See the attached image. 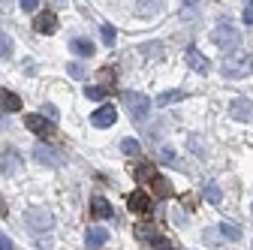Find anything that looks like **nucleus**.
Segmentation results:
<instances>
[{
    "instance_id": "27",
    "label": "nucleus",
    "mask_w": 253,
    "mask_h": 250,
    "mask_svg": "<svg viewBox=\"0 0 253 250\" xmlns=\"http://www.w3.org/2000/svg\"><path fill=\"white\" fill-rule=\"evenodd\" d=\"M157 154H160V160H163V163H178V154H175L169 145H160V148H157Z\"/></svg>"
},
{
    "instance_id": "15",
    "label": "nucleus",
    "mask_w": 253,
    "mask_h": 250,
    "mask_svg": "<svg viewBox=\"0 0 253 250\" xmlns=\"http://www.w3.org/2000/svg\"><path fill=\"white\" fill-rule=\"evenodd\" d=\"M0 109L3 112H18L21 109V97L12 93V90H6V87H0Z\"/></svg>"
},
{
    "instance_id": "3",
    "label": "nucleus",
    "mask_w": 253,
    "mask_h": 250,
    "mask_svg": "<svg viewBox=\"0 0 253 250\" xmlns=\"http://www.w3.org/2000/svg\"><path fill=\"white\" fill-rule=\"evenodd\" d=\"M124 106L130 109L133 121H145L151 115V100L145 97V93H124Z\"/></svg>"
},
{
    "instance_id": "29",
    "label": "nucleus",
    "mask_w": 253,
    "mask_h": 250,
    "mask_svg": "<svg viewBox=\"0 0 253 250\" xmlns=\"http://www.w3.org/2000/svg\"><path fill=\"white\" fill-rule=\"evenodd\" d=\"M151 247H154V250H175V247H172V241H169V238H163V235H154V238H151Z\"/></svg>"
},
{
    "instance_id": "18",
    "label": "nucleus",
    "mask_w": 253,
    "mask_h": 250,
    "mask_svg": "<svg viewBox=\"0 0 253 250\" xmlns=\"http://www.w3.org/2000/svg\"><path fill=\"white\" fill-rule=\"evenodd\" d=\"M151 184H154V193L160 196V199H169V196H172V184H169L163 175H154V178H151Z\"/></svg>"
},
{
    "instance_id": "9",
    "label": "nucleus",
    "mask_w": 253,
    "mask_h": 250,
    "mask_svg": "<svg viewBox=\"0 0 253 250\" xmlns=\"http://www.w3.org/2000/svg\"><path fill=\"white\" fill-rule=\"evenodd\" d=\"M229 118H232V121H241V124L253 121V103H250L247 97H235L232 106H229Z\"/></svg>"
},
{
    "instance_id": "20",
    "label": "nucleus",
    "mask_w": 253,
    "mask_h": 250,
    "mask_svg": "<svg viewBox=\"0 0 253 250\" xmlns=\"http://www.w3.org/2000/svg\"><path fill=\"white\" fill-rule=\"evenodd\" d=\"M184 97H187V93H184V90H166V93H160V97H157V106H160V109H163V106H172V103H181Z\"/></svg>"
},
{
    "instance_id": "16",
    "label": "nucleus",
    "mask_w": 253,
    "mask_h": 250,
    "mask_svg": "<svg viewBox=\"0 0 253 250\" xmlns=\"http://www.w3.org/2000/svg\"><path fill=\"white\" fill-rule=\"evenodd\" d=\"M70 51H73L76 57H90V54L97 51V48H93V42H90V40H84V37H76V40L70 42Z\"/></svg>"
},
{
    "instance_id": "6",
    "label": "nucleus",
    "mask_w": 253,
    "mask_h": 250,
    "mask_svg": "<svg viewBox=\"0 0 253 250\" xmlns=\"http://www.w3.org/2000/svg\"><path fill=\"white\" fill-rule=\"evenodd\" d=\"M21 166H24V160H21V154L15 148L0 151V172L3 175H15V172H21Z\"/></svg>"
},
{
    "instance_id": "19",
    "label": "nucleus",
    "mask_w": 253,
    "mask_h": 250,
    "mask_svg": "<svg viewBox=\"0 0 253 250\" xmlns=\"http://www.w3.org/2000/svg\"><path fill=\"white\" fill-rule=\"evenodd\" d=\"M154 175H157V169H154L151 163H136V166H133V178H136L139 184H142V181H151Z\"/></svg>"
},
{
    "instance_id": "10",
    "label": "nucleus",
    "mask_w": 253,
    "mask_h": 250,
    "mask_svg": "<svg viewBox=\"0 0 253 250\" xmlns=\"http://www.w3.org/2000/svg\"><path fill=\"white\" fill-rule=\"evenodd\" d=\"M115 121H118V112H115V106H112V103H109V106H100L97 112L90 115V124H93L97 130H106V127H112Z\"/></svg>"
},
{
    "instance_id": "30",
    "label": "nucleus",
    "mask_w": 253,
    "mask_h": 250,
    "mask_svg": "<svg viewBox=\"0 0 253 250\" xmlns=\"http://www.w3.org/2000/svg\"><path fill=\"white\" fill-rule=\"evenodd\" d=\"M100 30H103V42H106V45H112V42L118 40V30H115L112 24H103Z\"/></svg>"
},
{
    "instance_id": "23",
    "label": "nucleus",
    "mask_w": 253,
    "mask_h": 250,
    "mask_svg": "<svg viewBox=\"0 0 253 250\" xmlns=\"http://www.w3.org/2000/svg\"><path fill=\"white\" fill-rule=\"evenodd\" d=\"M121 151L126 154V157H139V154H142V145H139L136 139H124V142H121Z\"/></svg>"
},
{
    "instance_id": "24",
    "label": "nucleus",
    "mask_w": 253,
    "mask_h": 250,
    "mask_svg": "<svg viewBox=\"0 0 253 250\" xmlns=\"http://www.w3.org/2000/svg\"><path fill=\"white\" fill-rule=\"evenodd\" d=\"M202 196H205L208 202H214V205H217L220 199H223V193H220V187H217V184H205V190H202Z\"/></svg>"
},
{
    "instance_id": "17",
    "label": "nucleus",
    "mask_w": 253,
    "mask_h": 250,
    "mask_svg": "<svg viewBox=\"0 0 253 250\" xmlns=\"http://www.w3.org/2000/svg\"><path fill=\"white\" fill-rule=\"evenodd\" d=\"M163 12V0H136V15H157Z\"/></svg>"
},
{
    "instance_id": "35",
    "label": "nucleus",
    "mask_w": 253,
    "mask_h": 250,
    "mask_svg": "<svg viewBox=\"0 0 253 250\" xmlns=\"http://www.w3.org/2000/svg\"><path fill=\"white\" fill-rule=\"evenodd\" d=\"M0 250H12V241H9V235H3V232H0Z\"/></svg>"
},
{
    "instance_id": "14",
    "label": "nucleus",
    "mask_w": 253,
    "mask_h": 250,
    "mask_svg": "<svg viewBox=\"0 0 253 250\" xmlns=\"http://www.w3.org/2000/svg\"><path fill=\"white\" fill-rule=\"evenodd\" d=\"M84 241H87V247H103L109 241V229L106 226H90L84 232Z\"/></svg>"
},
{
    "instance_id": "26",
    "label": "nucleus",
    "mask_w": 253,
    "mask_h": 250,
    "mask_svg": "<svg viewBox=\"0 0 253 250\" xmlns=\"http://www.w3.org/2000/svg\"><path fill=\"white\" fill-rule=\"evenodd\" d=\"M142 54L145 57H163V42H148V45H142Z\"/></svg>"
},
{
    "instance_id": "38",
    "label": "nucleus",
    "mask_w": 253,
    "mask_h": 250,
    "mask_svg": "<svg viewBox=\"0 0 253 250\" xmlns=\"http://www.w3.org/2000/svg\"><path fill=\"white\" fill-rule=\"evenodd\" d=\"M193 3H199V0H184V6H193Z\"/></svg>"
},
{
    "instance_id": "7",
    "label": "nucleus",
    "mask_w": 253,
    "mask_h": 250,
    "mask_svg": "<svg viewBox=\"0 0 253 250\" xmlns=\"http://www.w3.org/2000/svg\"><path fill=\"white\" fill-rule=\"evenodd\" d=\"M24 223L34 229V232H45V229H51L54 226V217L48 214V211H27V217H24Z\"/></svg>"
},
{
    "instance_id": "22",
    "label": "nucleus",
    "mask_w": 253,
    "mask_h": 250,
    "mask_svg": "<svg viewBox=\"0 0 253 250\" xmlns=\"http://www.w3.org/2000/svg\"><path fill=\"white\" fill-rule=\"evenodd\" d=\"M217 232L223 235V238H229V241H238V238H241V226H235V223H229V220H226V223H220Z\"/></svg>"
},
{
    "instance_id": "34",
    "label": "nucleus",
    "mask_w": 253,
    "mask_h": 250,
    "mask_svg": "<svg viewBox=\"0 0 253 250\" xmlns=\"http://www.w3.org/2000/svg\"><path fill=\"white\" fill-rule=\"evenodd\" d=\"M37 6H40V0H21V9L24 12H34Z\"/></svg>"
},
{
    "instance_id": "25",
    "label": "nucleus",
    "mask_w": 253,
    "mask_h": 250,
    "mask_svg": "<svg viewBox=\"0 0 253 250\" xmlns=\"http://www.w3.org/2000/svg\"><path fill=\"white\" fill-rule=\"evenodd\" d=\"M157 232H154V226H148V223H142V226H136V238L139 241H145V244H151V238H154Z\"/></svg>"
},
{
    "instance_id": "1",
    "label": "nucleus",
    "mask_w": 253,
    "mask_h": 250,
    "mask_svg": "<svg viewBox=\"0 0 253 250\" xmlns=\"http://www.w3.org/2000/svg\"><path fill=\"white\" fill-rule=\"evenodd\" d=\"M250 73H253V57H250V51L235 48L232 54H226V60H223V76L226 79H244Z\"/></svg>"
},
{
    "instance_id": "11",
    "label": "nucleus",
    "mask_w": 253,
    "mask_h": 250,
    "mask_svg": "<svg viewBox=\"0 0 253 250\" xmlns=\"http://www.w3.org/2000/svg\"><path fill=\"white\" fill-rule=\"evenodd\" d=\"M24 124H27V130H30V133H37V136H51V133H54V124L45 121L42 115H27Z\"/></svg>"
},
{
    "instance_id": "13",
    "label": "nucleus",
    "mask_w": 253,
    "mask_h": 250,
    "mask_svg": "<svg viewBox=\"0 0 253 250\" xmlns=\"http://www.w3.org/2000/svg\"><path fill=\"white\" fill-rule=\"evenodd\" d=\"M90 214L97 217V220H109V217H115V211H112V202L106 199V196H93L90 199Z\"/></svg>"
},
{
    "instance_id": "31",
    "label": "nucleus",
    "mask_w": 253,
    "mask_h": 250,
    "mask_svg": "<svg viewBox=\"0 0 253 250\" xmlns=\"http://www.w3.org/2000/svg\"><path fill=\"white\" fill-rule=\"evenodd\" d=\"M202 241L211 244V247H217V244H220V232H217V229H205V232H202Z\"/></svg>"
},
{
    "instance_id": "12",
    "label": "nucleus",
    "mask_w": 253,
    "mask_h": 250,
    "mask_svg": "<svg viewBox=\"0 0 253 250\" xmlns=\"http://www.w3.org/2000/svg\"><path fill=\"white\" fill-rule=\"evenodd\" d=\"M34 30H37V34H54V30H57V15H54L51 9L40 12V15L34 18Z\"/></svg>"
},
{
    "instance_id": "21",
    "label": "nucleus",
    "mask_w": 253,
    "mask_h": 250,
    "mask_svg": "<svg viewBox=\"0 0 253 250\" xmlns=\"http://www.w3.org/2000/svg\"><path fill=\"white\" fill-rule=\"evenodd\" d=\"M84 97L93 100V103H103V100L109 97V90H106L103 84H87V87H84Z\"/></svg>"
},
{
    "instance_id": "32",
    "label": "nucleus",
    "mask_w": 253,
    "mask_h": 250,
    "mask_svg": "<svg viewBox=\"0 0 253 250\" xmlns=\"http://www.w3.org/2000/svg\"><path fill=\"white\" fill-rule=\"evenodd\" d=\"M190 151H193L196 157H205V151H202V139H199V136H190Z\"/></svg>"
},
{
    "instance_id": "2",
    "label": "nucleus",
    "mask_w": 253,
    "mask_h": 250,
    "mask_svg": "<svg viewBox=\"0 0 253 250\" xmlns=\"http://www.w3.org/2000/svg\"><path fill=\"white\" fill-rule=\"evenodd\" d=\"M211 42L217 45V48H223V51H235L238 45H241V34L232 27V24H217L214 30H211Z\"/></svg>"
},
{
    "instance_id": "37",
    "label": "nucleus",
    "mask_w": 253,
    "mask_h": 250,
    "mask_svg": "<svg viewBox=\"0 0 253 250\" xmlns=\"http://www.w3.org/2000/svg\"><path fill=\"white\" fill-rule=\"evenodd\" d=\"M9 214V208H6V199H3V193H0V217H6Z\"/></svg>"
},
{
    "instance_id": "5",
    "label": "nucleus",
    "mask_w": 253,
    "mask_h": 250,
    "mask_svg": "<svg viewBox=\"0 0 253 250\" xmlns=\"http://www.w3.org/2000/svg\"><path fill=\"white\" fill-rule=\"evenodd\" d=\"M34 157H37V163H42V166H48V169H57V166L63 163V154H60L57 148H51V145H37V148H34Z\"/></svg>"
},
{
    "instance_id": "33",
    "label": "nucleus",
    "mask_w": 253,
    "mask_h": 250,
    "mask_svg": "<svg viewBox=\"0 0 253 250\" xmlns=\"http://www.w3.org/2000/svg\"><path fill=\"white\" fill-rule=\"evenodd\" d=\"M9 48H12V42H9L6 37H0V57H9V54H12Z\"/></svg>"
},
{
    "instance_id": "8",
    "label": "nucleus",
    "mask_w": 253,
    "mask_h": 250,
    "mask_svg": "<svg viewBox=\"0 0 253 250\" xmlns=\"http://www.w3.org/2000/svg\"><path fill=\"white\" fill-rule=\"evenodd\" d=\"M126 208H130L133 214H139V217H148V214L154 211V202H151L148 193L136 190V193H130V199H126Z\"/></svg>"
},
{
    "instance_id": "28",
    "label": "nucleus",
    "mask_w": 253,
    "mask_h": 250,
    "mask_svg": "<svg viewBox=\"0 0 253 250\" xmlns=\"http://www.w3.org/2000/svg\"><path fill=\"white\" fill-rule=\"evenodd\" d=\"M67 73H70V76H73L76 82H84V79H87V73H84V67L79 64V60H73V64L67 67Z\"/></svg>"
},
{
    "instance_id": "4",
    "label": "nucleus",
    "mask_w": 253,
    "mask_h": 250,
    "mask_svg": "<svg viewBox=\"0 0 253 250\" xmlns=\"http://www.w3.org/2000/svg\"><path fill=\"white\" fill-rule=\"evenodd\" d=\"M184 60H187V67L193 70V73H202V76H208V73H211V60H208V57H205L196 45H187Z\"/></svg>"
},
{
    "instance_id": "36",
    "label": "nucleus",
    "mask_w": 253,
    "mask_h": 250,
    "mask_svg": "<svg viewBox=\"0 0 253 250\" xmlns=\"http://www.w3.org/2000/svg\"><path fill=\"white\" fill-rule=\"evenodd\" d=\"M244 24H253V0H250V6L244 9Z\"/></svg>"
}]
</instances>
